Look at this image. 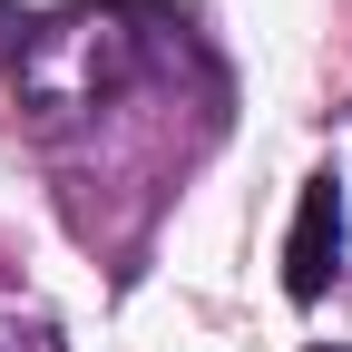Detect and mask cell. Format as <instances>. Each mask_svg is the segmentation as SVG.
Returning <instances> with one entry per match:
<instances>
[{"label": "cell", "mask_w": 352, "mask_h": 352, "mask_svg": "<svg viewBox=\"0 0 352 352\" xmlns=\"http://www.w3.org/2000/svg\"><path fill=\"white\" fill-rule=\"evenodd\" d=\"M333 264H342V186H333V176H314L303 206H294V235H284V294L314 303V294L333 284Z\"/></svg>", "instance_id": "6da1fadb"}, {"label": "cell", "mask_w": 352, "mask_h": 352, "mask_svg": "<svg viewBox=\"0 0 352 352\" xmlns=\"http://www.w3.org/2000/svg\"><path fill=\"white\" fill-rule=\"evenodd\" d=\"M323 352H342V342H323Z\"/></svg>", "instance_id": "3957f363"}, {"label": "cell", "mask_w": 352, "mask_h": 352, "mask_svg": "<svg viewBox=\"0 0 352 352\" xmlns=\"http://www.w3.org/2000/svg\"><path fill=\"white\" fill-rule=\"evenodd\" d=\"M20 50H30V20H20V0H0V69H20Z\"/></svg>", "instance_id": "7a4b0ae2"}]
</instances>
